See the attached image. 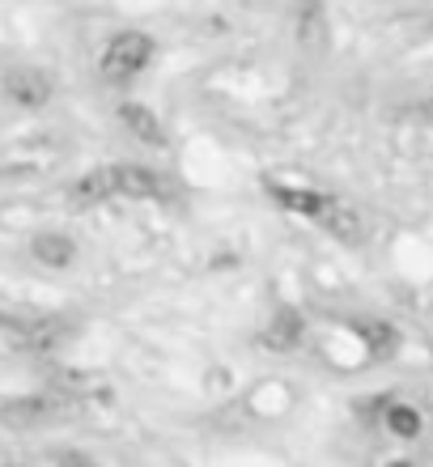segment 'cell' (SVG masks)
Segmentation results:
<instances>
[{"label":"cell","mask_w":433,"mask_h":467,"mask_svg":"<svg viewBox=\"0 0 433 467\" xmlns=\"http://www.w3.org/2000/svg\"><path fill=\"white\" fill-rule=\"evenodd\" d=\"M149 56H153V38L140 35V30H124V35H115L111 43H107L98 68L107 81H132L149 64Z\"/></svg>","instance_id":"cell-1"},{"label":"cell","mask_w":433,"mask_h":467,"mask_svg":"<svg viewBox=\"0 0 433 467\" xmlns=\"http://www.w3.org/2000/svg\"><path fill=\"white\" fill-rule=\"evenodd\" d=\"M68 408L64 395H17V400H0V425L5 430H38L56 420Z\"/></svg>","instance_id":"cell-2"},{"label":"cell","mask_w":433,"mask_h":467,"mask_svg":"<svg viewBox=\"0 0 433 467\" xmlns=\"http://www.w3.org/2000/svg\"><path fill=\"white\" fill-rule=\"evenodd\" d=\"M5 94H9L17 107H26V111L47 107V99H51V77L38 73V68H9V73H5Z\"/></svg>","instance_id":"cell-3"},{"label":"cell","mask_w":433,"mask_h":467,"mask_svg":"<svg viewBox=\"0 0 433 467\" xmlns=\"http://www.w3.org/2000/svg\"><path fill=\"white\" fill-rule=\"evenodd\" d=\"M115 179V196H132V200H149L166 192V179L149 166H111Z\"/></svg>","instance_id":"cell-4"},{"label":"cell","mask_w":433,"mask_h":467,"mask_svg":"<svg viewBox=\"0 0 433 467\" xmlns=\"http://www.w3.org/2000/svg\"><path fill=\"white\" fill-rule=\"evenodd\" d=\"M119 123H124L128 132L137 136L140 145L166 149V128H161L158 115L149 111V107H140V102H124V107H119Z\"/></svg>","instance_id":"cell-5"},{"label":"cell","mask_w":433,"mask_h":467,"mask_svg":"<svg viewBox=\"0 0 433 467\" xmlns=\"http://www.w3.org/2000/svg\"><path fill=\"white\" fill-rule=\"evenodd\" d=\"M302 332H306V323L297 310H276L273 323H268V332H263V345L273 348V353H294L302 345Z\"/></svg>","instance_id":"cell-6"},{"label":"cell","mask_w":433,"mask_h":467,"mask_svg":"<svg viewBox=\"0 0 433 467\" xmlns=\"http://www.w3.org/2000/svg\"><path fill=\"white\" fill-rule=\"evenodd\" d=\"M323 222V230L332 234V238H340V243H348V246H357L361 238H366V225H361V213L357 209H348V204H327V213L319 217Z\"/></svg>","instance_id":"cell-7"},{"label":"cell","mask_w":433,"mask_h":467,"mask_svg":"<svg viewBox=\"0 0 433 467\" xmlns=\"http://www.w3.org/2000/svg\"><path fill=\"white\" fill-rule=\"evenodd\" d=\"M30 251H35V259L47 264V268H68L77 255L73 238H64V234H38L35 243H30Z\"/></svg>","instance_id":"cell-8"},{"label":"cell","mask_w":433,"mask_h":467,"mask_svg":"<svg viewBox=\"0 0 433 467\" xmlns=\"http://www.w3.org/2000/svg\"><path fill=\"white\" fill-rule=\"evenodd\" d=\"M353 332L361 336V345L370 348L378 361H387V357H396L399 348V332L391 327V323H353Z\"/></svg>","instance_id":"cell-9"},{"label":"cell","mask_w":433,"mask_h":467,"mask_svg":"<svg viewBox=\"0 0 433 467\" xmlns=\"http://www.w3.org/2000/svg\"><path fill=\"white\" fill-rule=\"evenodd\" d=\"M273 196L281 200L289 213H302V217H314V222H319L323 213H327V204H332L327 196H319V192H302V187H273Z\"/></svg>","instance_id":"cell-10"},{"label":"cell","mask_w":433,"mask_h":467,"mask_svg":"<svg viewBox=\"0 0 433 467\" xmlns=\"http://www.w3.org/2000/svg\"><path fill=\"white\" fill-rule=\"evenodd\" d=\"M111 196H115L111 166H102V171L81 174V179L73 183V200H77V204H98V200H111Z\"/></svg>","instance_id":"cell-11"},{"label":"cell","mask_w":433,"mask_h":467,"mask_svg":"<svg viewBox=\"0 0 433 467\" xmlns=\"http://www.w3.org/2000/svg\"><path fill=\"white\" fill-rule=\"evenodd\" d=\"M297 38H302L306 47H314V51H319L323 38H327V17H323V9L314 5V0H306L302 13H297Z\"/></svg>","instance_id":"cell-12"},{"label":"cell","mask_w":433,"mask_h":467,"mask_svg":"<svg viewBox=\"0 0 433 467\" xmlns=\"http://www.w3.org/2000/svg\"><path fill=\"white\" fill-rule=\"evenodd\" d=\"M387 430L396 438H417L421 433V412L412 404H387Z\"/></svg>","instance_id":"cell-13"},{"label":"cell","mask_w":433,"mask_h":467,"mask_svg":"<svg viewBox=\"0 0 433 467\" xmlns=\"http://www.w3.org/2000/svg\"><path fill=\"white\" fill-rule=\"evenodd\" d=\"M64 336V327L60 323H35V327H26L17 340H22V348H35V353H47L56 340Z\"/></svg>","instance_id":"cell-14"},{"label":"cell","mask_w":433,"mask_h":467,"mask_svg":"<svg viewBox=\"0 0 433 467\" xmlns=\"http://www.w3.org/2000/svg\"><path fill=\"white\" fill-rule=\"evenodd\" d=\"M56 467H98V463H94L86 451H60V455H56Z\"/></svg>","instance_id":"cell-15"},{"label":"cell","mask_w":433,"mask_h":467,"mask_svg":"<svg viewBox=\"0 0 433 467\" xmlns=\"http://www.w3.org/2000/svg\"><path fill=\"white\" fill-rule=\"evenodd\" d=\"M387 467H412V463H404V459H396V463H387Z\"/></svg>","instance_id":"cell-16"},{"label":"cell","mask_w":433,"mask_h":467,"mask_svg":"<svg viewBox=\"0 0 433 467\" xmlns=\"http://www.w3.org/2000/svg\"><path fill=\"white\" fill-rule=\"evenodd\" d=\"M5 323H9V319H5V315H0V327H5Z\"/></svg>","instance_id":"cell-17"},{"label":"cell","mask_w":433,"mask_h":467,"mask_svg":"<svg viewBox=\"0 0 433 467\" xmlns=\"http://www.w3.org/2000/svg\"><path fill=\"white\" fill-rule=\"evenodd\" d=\"M9 467H22V463H9Z\"/></svg>","instance_id":"cell-18"}]
</instances>
